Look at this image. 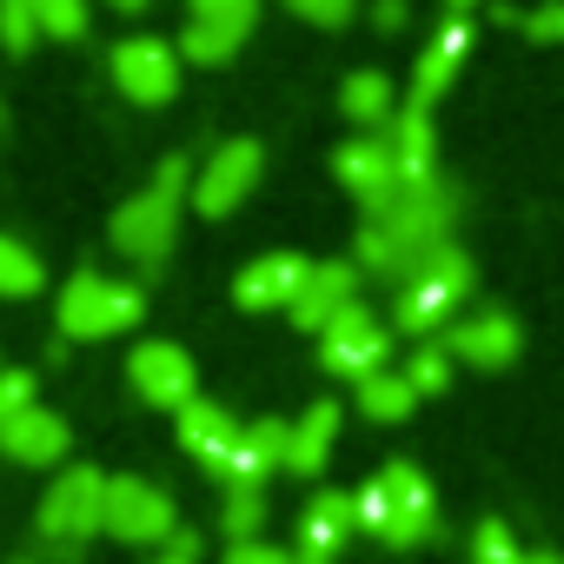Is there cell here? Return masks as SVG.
Here are the masks:
<instances>
[{
  "label": "cell",
  "mask_w": 564,
  "mask_h": 564,
  "mask_svg": "<svg viewBox=\"0 0 564 564\" xmlns=\"http://www.w3.org/2000/svg\"><path fill=\"white\" fill-rule=\"evenodd\" d=\"M113 8H120V14H140V8H153V0H113Z\"/></svg>",
  "instance_id": "8d00e7d4"
},
{
  "label": "cell",
  "mask_w": 564,
  "mask_h": 564,
  "mask_svg": "<svg viewBox=\"0 0 564 564\" xmlns=\"http://www.w3.org/2000/svg\"><path fill=\"white\" fill-rule=\"evenodd\" d=\"M140 319H147V293L127 286V279H107V272H74L54 300V326L67 339H120Z\"/></svg>",
  "instance_id": "277c9868"
},
{
  "label": "cell",
  "mask_w": 564,
  "mask_h": 564,
  "mask_svg": "<svg viewBox=\"0 0 564 564\" xmlns=\"http://www.w3.org/2000/svg\"><path fill=\"white\" fill-rule=\"evenodd\" d=\"M333 438H339V405H333V399L306 405V419L293 425L286 471H300V478H319V471H326V458H333Z\"/></svg>",
  "instance_id": "603a6c76"
},
{
  "label": "cell",
  "mask_w": 564,
  "mask_h": 564,
  "mask_svg": "<svg viewBox=\"0 0 564 564\" xmlns=\"http://www.w3.org/2000/svg\"><path fill=\"white\" fill-rule=\"evenodd\" d=\"M34 34H41V0H0V47L28 54Z\"/></svg>",
  "instance_id": "83f0119b"
},
{
  "label": "cell",
  "mask_w": 564,
  "mask_h": 564,
  "mask_svg": "<svg viewBox=\"0 0 564 564\" xmlns=\"http://www.w3.org/2000/svg\"><path fill=\"white\" fill-rule=\"evenodd\" d=\"M333 173H339V186H346L366 213H379V206L405 186L399 153H392V140H386V133H359V140H346V147L333 153Z\"/></svg>",
  "instance_id": "4fadbf2b"
},
{
  "label": "cell",
  "mask_w": 564,
  "mask_h": 564,
  "mask_svg": "<svg viewBox=\"0 0 564 564\" xmlns=\"http://www.w3.org/2000/svg\"><path fill=\"white\" fill-rule=\"evenodd\" d=\"M531 564H564V557H551V551H538V557H531Z\"/></svg>",
  "instance_id": "f35d334b"
},
{
  "label": "cell",
  "mask_w": 564,
  "mask_h": 564,
  "mask_svg": "<svg viewBox=\"0 0 564 564\" xmlns=\"http://www.w3.org/2000/svg\"><path fill=\"white\" fill-rule=\"evenodd\" d=\"M28 405H41L34 399V372H21V366H0V432H8Z\"/></svg>",
  "instance_id": "4dcf8cb0"
},
{
  "label": "cell",
  "mask_w": 564,
  "mask_h": 564,
  "mask_svg": "<svg viewBox=\"0 0 564 564\" xmlns=\"http://www.w3.org/2000/svg\"><path fill=\"white\" fill-rule=\"evenodd\" d=\"M286 452H293V425H286V419H252L213 478H219L226 491H259L279 465H286Z\"/></svg>",
  "instance_id": "5bb4252c"
},
{
  "label": "cell",
  "mask_w": 564,
  "mask_h": 564,
  "mask_svg": "<svg viewBox=\"0 0 564 564\" xmlns=\"http://www.w3.org/2000/svg\"><path fill=\"white\" fill-rule=\"evenodd\" d=\"M386 352H392V333H386L366 306L339 313V319L319 333V366H326L333 379H352V386H366L372 372H386Z\"/></svg>",
  "instance_id": "8fae6325"
},
{
  "label": "cell",
  "mask_w": 564,
  "mask_h": 564,
  "mask_svg": "<svg viewBox=\"0 0 564 564\" xmlns=\"http://www.w3.org/2000/svg\"><path fill=\"white\" fill-rule=\"evenodd\" d=\"M219 531L232 544H252L265 531V491H226V511H219Z\"/></svg>",
  "instance_id": "484cf974"
},
{
  "label": "cell",
  "mask_w": 564,
  "mask_h": 564,
  "mask_svg": "<svg viewBox=\"0 0 564 564\" xmlns=\"http://www.w3.org/2000/svg\"><path fill=\"white\" fill-rule=\"evenodd\" d=\"M259 173H265V147H259V140H219L213 160H206L199 180H193V213H199V219L239 213L246 193L259 186Z\"/></svg>",
  "instance_id": "52a82bcc"
},
{
  "label": "cell",
  "mask_w": 564,
  "mask_h": 564,
  "mask_svg": "<svg viewBox=\"0 0 564 564\" xmlns=\"http://www.w3.org/2000/svg\"><path fill=\"white\" fill-rule=\"evenodd\" d=\"M471 564H531V557L518 551V538H511L498 518H485V524L471 531Z\"/></svg>",
  "instance_id": "f1b7e54d"
},
{
  "label": "cell",
  "mask_w": 564,
  "mask_h": 564,
  "mask_svg": "<svg viewBox=\"0 0 564 564\" xmlns=\"http://www.w3.org/2000/svg\"><path fill=\"white\" fill-rule=\"evenodd\" d=\"M359 265L352 259H313V272H306V286H300V300H293V326L300 333H326L339 313H352L359 306Z\"/></svg>",
  "instance_id": "9a60e30c"
},
{
  "label": "cell",
  "mask_w": 564,
  "mask_h": 564,
  "mask_svg": "<svg viewBox=\"0 0 564 564\" xmlns=\"http://www.w3.org/2000/svg\"><path fill=\"white\" fill-rule=\"evenodd\" d=\"M186 193H193V166H186V153H166L160 166H153V180L133 193V199H120V213H113V252H127L133 265H160L166 252H173V239H180V213H186Z\"/></svg>",
  "instance_id": "7a4b0ae2"
},
{
  "label": "cell",
  "mask_w": 564,
  "mask_h": 564,
  "mask_svg": "<svg viewBox=\"0 0 564 564\" xmlns=\"http://www.w3.org/2000/svg\"><path fill=\"white\" fill-rule=\"evenodd\" d=\"M372 21H379V28H405V0H379Z\"/></svg>",
  "instance_id": "d590c367"
},
{
  "label": "cell",
  "mask_w": 564,
  "mask_h": 564,
  "mask_svg": "<svg viewBox=\"0 0 564 564\" xmlns=\"http://www.w3.org/2000/svg\"><path fill=\"white\" fill-rule=\"evenodd\" d=\"M471 293V259L458 252V246H438L405 286H399V300H392V319L405 326V333H438V326H452V313H458V300Z\"/></svg>",
  "instance_id": "5b68a950"
},
{
  "label": "cell",
  "mask_w": 564,
  "mask_h": 564,
  "mask_svg": "<svg viewBox=\"0 0 564 564\" xmlns=\"http://www.w3.org/2000/svg\"><path fill=\"white\" fill-rule=\"evenodd\" d=\"M67 445H74V432H67V419H61V412H47V405H28L8 432H0V458H14V465H28V471L61 465V458H67Z\"/></svg>",
  "instance_id": "ffe728a7"
},
{
  "label": "cell",
  "mask_w": 564,
  "mask_h": 564,
  "mask_svg": "<svg viewBox=\"0 0 564 564\" xmlns=\"http://www.w3.org/2000/svg\"><path fill=\"white\" fill-rule=\"evenodd\" d=\"M259 28V0H186V34L180 54L193 67H219L246 47V34Z\"/></svg>",
  "instance_id": "ba28073f"
},
{
  "label": "cell",
  "mask_w": 564,
  "mask_h": 564,
  "mask_svg": "<svg viewBox=\"0 0 564 564\" xmlns=\"http://www.w3.org/2000/svg\"><path fill=\"white\" fill-rule=\"evenodd\" d=\"M445 8H452V14H471V8H478V0H445Z\"/></svg>",
  "instance_id": "74e56055"
},
{
  "label": "cell",
  "mask_w": 564,
  "mask_h": 564,
  "mask_svg": "<svg viewBox=\"0 0 564 564\" xmlns=\"http://www.w3.org/2000/svg\"><path fill=\"white\" fill-rule=\"evenodd\" d=\"M41 34L47 41H87L94 34V8L87 0H41Z\"/></svg>",
  "instance_id": "4316f807"
},
{
  "label": "cell",
  "mask_w": 564,
  "mask_h": 564,
  "mask_svg": "<svg viewBox=\"0 0 564 564\" xmlns=\"http://www.w3.org/2000/svg\"><path fill=\"white\" fill-rule=\"evenodd\" d=\"M107 538L113 544H133V551H166L180 538V511L173 498L153 485V478H113L107 485Z\"/></svg>",
  "instance_id": "8992f818"
},
{
  "label": "cell",
  "mask_w": 564,
  "mask_h": 564,
  "mask_svg": "<svg viewBox=\"0 0 564 564\" xmlns=\"http://www.w3.org/2000/svg\"><path fill=\"white\" fill-rule=\"evenodd\" d=\"M286 8H293L300 21H313V28H346V21L359 14V0H286Z\"/></svg>",
  "instance_id": "d6a6232c"
},
{
  "label": "cell",
  "mask_w": 564,
  "mask_h": 564,
  "mask_svg": "<svg viewBox=\"0 0 564 564\" xmlns=\"http://www.w3.org/2000/svg\"><path fill=\"white\" fill-rule=\"evenodd\" d=\"M173 419H180V445H186L206 471H219V465H226V452H232V445H239V432H246V425H239L226 405H213V399H193V405H186V412H173Z\"/></svg>",
  "instance_id": "44dd1931"
},
{
  "label": "cell",
  "mask_w": 564,
  "mask_h": 564,
  "mask_svg": "<svg viewBox=\"0 0 564 564\" xmlns=\"http://www.w3.org/2000/svg\"><path fill=\"white\" fill-rule=\"evenodd\" d=\"M306 272H313V259H300V252H265V259H252V265L232 279V300H239L246 313H293Z\"/></svg>",
  "instance_id": "e0dca14e"
},
{
  "label": "cell",
  "mask_w": 564,
  "mask_h": 564,
  "mask_svg": "<svg viewBox=\"0 0 564 564\" xmlns=\"http://www.w3.org/2000/svg\"><path fill=\"white\" fill-rule=\"evenodd\" d=\"M352 524H359V498L319 491V498L306 505V518H300V551H293V564H339Z\"/></svg>",
  "instance_id": "d6986e66"
},
{
  "label": "cell",
  "mask_w": 564,
  "mask_h": 564,
  "mask_svg": "<svg viewBox=\"0 0 564 564\" xmlns=\"http://www.w3.org/2000/svg\"><path fill=\"white\" fill-rule=\"evenodd\" d=\"M471 61V21L465 14H452L438 34H432V47L419 54V67H412V100L405 107H419V113H432L438 107V94L458 80V67Z\"/></svg>",
  "instance_id": "ac0fdd59"
},
{
  "label": "cell",
  "mask_w": 564,
  "mask_h": 564,
  "mask_svg": "<svg viewBox=\"0 0 564 564\" xmlns=\"http://www.w3.org/2000/svg\"><path fill=\"white\" fill-rule=\"evenodd\" d=\"M226 564H293V551H279V544L252 538V544H232V551H226Z\"/></svg>",
  "instance_id": "836d02e7"
},
{
  "label": "cell",
  "mask_w": 564,
  "mask_h": 564,
  "mask_svg": "<svg viewBox=\"0 0 564 564\" xmlns=\"http://www.w3.org/2000/svg\"><path fill=\"white\" fill-rule=\"evenodd\" d=\"M41 279H47L41 252L28 239H14V232H0V300H34Z\"/></svg>",
  "instance_id": "d4e9b609"
},
{
  "label": "cell",
  "mask_w": 564,
  "mask_h": 564,
  "mask_svg": "<svg viewBox=\"0 0 564 564\" xmlns=\"http://www.w3.org/2000/svg\"><path fill=\"white\" fill-rule=\"evenodd\" d=\"M140 564H199V538H173L166 551H153V557H140Z\"/></svg>",
  "instance_id": "e575fe53"
},
{
  "label": "cell",
  "mask_w": 564,
  "mask_h": 564,
  "mask_svg": "<svg viewBox=\"0 0 564 564\" xmlns=\"http://www.w3.org/2000/svg\"><path fill=\"white\" fill-rule=\"evenodd\" d=\"M127 379H133V392H140L147 405H160V412H186V405L199 399L193 352L173 346V339H140V346L127 352Z\"/></svg>",
  "instance_id": "30bf717a"
},
{
  "label": "cell",
  "mask_w": 564,
  "mask_h": 564,
  "mask_svg": "<svg viewBox=\"0 0 564 564\" xmlns=\"http://www.w3.org/2000/svg\"><path fill=\"white\" fill-rule=\"evenodd\" d=\"M412 405H419V386H412L405 372H372V379L359 386V412H366L372 425H399V419H412Z\"/></svg>",
  "instance_id": "cb8c5ba5"
},
{
  "label": "cell",
  "mask_w": 564,
  "mask_h": 564,
  "mask_svg": "<svg viewBox=\"0 0 564 564\" xmlns=\"http://www.w3.org/2000/svg\"><path fill=\"white\" fill-rule=\"evenodd\" d=\"M359 524H366L379 544H392V551L425 544V538L438 531V498H432L425 471L405 465V458L379 465V471L359 485Z\"/></svg>",
  "instance_id": "3957f363"
},
{
  "label": "cell",
  "mask_w": 564,
  "mask_h": 564,
  "mask_svg": "<svg viewBox=\"0 0 564 564\" xmlns=\"http://www.w3.org/2000/svg\"><path fill=\"white\" fill-rule=\"evenodd\" d=\"M405 379L419 386V399H425V392H445V386H452V352H445V346H419L412 366H405Z\"/></svg>",
  "instance_id": "f546056e"
},
{
  "label": "cell",
  "mask_w": 564,
  "mask_h": 564,
  "mask_svg": "<svg viewBox=\"0 0 564 564\" xmlns=\"http://www.w3.org/2000/svg\"><path fill=\"white\" fill-rule=\"evenodd\" d=\"M107 471H94V465H74V471H61L54 485H47V498H41V538H94V531H107Z\"/></svg>",
  "instance_id": "9c48e42d"
},
{
  "label": "cell",
  "mask_w": 564,
  "mask_h": 564,
  "mask_svg": "<svg viewBox=\"0 0 564 564\" xmlns=\"http://www.w3.org/2000/svg\"><path fill=\"white\" fill-rule=\"evenodd\" d=\"M518 346H524V333H518V319L498 313V306H485V313L445 326V352H452L458 366H478V372H505V366L518 359Z\"/></svg>",
  "instance_id": "2e32d148"
},
{
  "label": "cell",
  "mask_w": 564,
  "mask_h": 564,
  "mask_svg": "<svg viewBox=\"0 0 564 564\" xmlns=\"http://www.w3.org/2000/svg\"><path fill=\"white\" fill-rule=\"evenodd\" d=\"M458 186L438 173L425 186H399L379 213L359 219V239H352V265L372 272V279H392V286H405V279L438 252L452 246V226H458Z\"/></svg>",
  "instance_id": "6da1fadb"
},
{
  "label": "cell",
  "mask_w": 564,
  "mask_h": 564,
  "mask_svg": "<svg viewBox=\"0 0 564 564\" xmlns=\"http://www.w3.org/2000/svg\"><path fill=\"white\" fill-rule=\"evenodd\" d=\"M107 67H113V87H120L133 107H166V100L180 94V47H166V41H153V34L120 41Z\"/></svg>",
  "instance_id": "7c38bea8"
},
{
  "label": "cell",
  "mask_w": 564,
  "mask_h": 564,
  "mask_svg": "<svg viewBox=\"0 0 564 564\" xmlns=\"http://www.w3.org/2000/svg\"><path fill=\"white\" fill-rule=\"evenodd\" d=\"M339 113L352 120V127H366V133H386L392 120H399V100H392V80L379 74V67H359L346 87H339Z\"/></svg>",
  "instance_id": "7402d4cb"
},
{
  "label": "cell",
  "mask_w": 564,
  "mask_h": 564,
  "mask_svg": "<svg viewBox=\"0 0 564 564\" xmlns=\"http://www.w3.org/2000/svg\"><path fill=\"white\" fill-rule=\"evenodd\" d=\"M524 41H544V47H564V0H538L531 14H518Z\"/></svg>",
  "instance_id": "1f68e13d"
}]
</instances>
